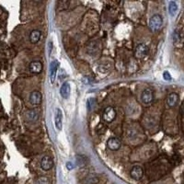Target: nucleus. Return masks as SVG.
Segmentation results:
<instances>
[{
	"label": "nucleus",
	"mask_w": 184,
	"mask_h": 184,
	"mask_svg": "<svg viewBox=\"0 0 184 184\" xmlns=\"http://www.w3.org/2000/svg\"><path fill=\"white\" fill-rule=\"evenodd\" d=\"M70 92H71V88L70 85H69L68 82H64L63 85L61 86L60 88V94L63 99H68L70 96Z\"/></svg>",
	"instance_id": "obj_12"
},
{
	"label": "nucleus",
	"mask_w": 184,
	"mask_h": 184,
	"mask_svg": "<svg viewBox=\"0 0 184 184\" xmlns=\"http://www.w3.org/2000/svg\"><path fill=\"white\" fill-rule=\"evenodd\" d=\"M163 78H164V79H166V80H170V79H171V77H170L169 73L167 72V71H165V72H164V74H163Z\"/></svg>",
	"instance_id": "obj_20"
},
{
	"label": "nucleus",
	"mask_w": 184,
	"mask_h": 184,
	"mask_svg": "<svg viewBox=\"0 0 184 184\" xmlns=\"http://www.w3.org/2000/svg\"><path fill=\"white\" fill-rule=\"evenodd\" d=\"M39 111H38L37 110H30L26 112V114H25V116H26V118L30 121V122H35V121L38 120V118H39Z\"/></svg>",
	"instance_id": "obj_14"
},
{
	"label": "nucleus",
	"mask_w": 184,
	"mask_h": 184,
	"mask_svg": "<svg viewBox=\"0 0 184 184\" xmlns=\"http://www.w3.org/2000/svg\"><path fill=\"white\" fill-rule=\"evenodd\" d=\"M35 184H50V180L47 177L42 176V177L38 178L35 181Z\"/></svg>",
	"instance_id": "obj_18"
},
{
	"label": "nucleus",
	"mask_w": 184,
	"mask_h": 184,
	"mask_svg": "<svg viewBox=\"0 0 184 184\" xmlns=\"http://www.w3.org/2000/svg\"><path fill=\"white\" fill-rule=\"evenodd\" d=\"M99 180V178L96 175L90 174V175L87 176L85 179H84L83 184H98Z\"/></svg>",
	"instance_id": "obj_16"
},
{
	"label": "nucleus",
	"mask_w": 184,
	"mask_h": 184,
	"mask_svg": "<svg viewBox=\"0 0 184 184\" xmlns=\"http://www.w3.org/2000/svg\"><path fill=\"white\" fill-rule=\"evenodd\" d=\"M163 25V18L160 15L156 14L154 16H152L149 20V28L153 30L157 31L158 30H160V28Z\"/></svg>",
	"instance_id": "obj_1"
},
{
	"label": "nucleus",
	"mask_w": 184,
	"mask_h": 184,
	"mask_svg": "<svg viewBox=\"0 0 184 184\" xmlns=\"http://www.w3.org/2000/svg\"><path fill=\"white\" fill-rule=\"evenodd\" d=\"M66 168H67L68 170H72L74 168V164L72 162H70V161L66 162Z\"/></svg>",
	"instance_id": "obj_21"
},
{
	"label": "nucleus",
	"mask_w": 184,
	"mask_h": 184,
	"mask_svg": "<svg viewBox=\"0 0 184 184\" xmlns=\"http://www.w3.org/2000/svg\"><path fill=\"white\" fill-rule=\"evenodd\" d=\"M178 11V5L174 1H170L168 4V12L171 16H175Z\"/></svg>",
	"instance_id": "obj_17"
},
{
	"label": "nucleus",
	"mask_w": 184,
	"mask_h": 184,
	"mask_svg": "<svg viewBox=\"0 0 184 184\" xmlns=\"http://www.w3.org/2000/svg\"><path fill=\"white\" fill-rule=\"evenodd\" d=\"M52 50H53V42H50L48 43V53L50 54L51 52H52Z\"/></svg>",
	"instance_id": "obj_22"
},
{
	"label": "nucleus",
	"mask_w": 184,
	"mask_h": 184,
	"mask_svg": "<svg viewBox=\"0 0 184 184\" xmlns=\"http://www.w3.org/2000/svg\"><path fill=\"white\" fill-rule=\"evenodd\" d=\"M41 34L42 33H41L40 30H33L30 32V42L33 43V44L37 43L38 42L40 41V39H41Z\"/></svg>",
	"instance_id": "obj_15"
},
{
	"label": "nucleus",
	"mask_w": 184,
	"mask_h": 184,
	"mask_svg": "<svg viewBox=\"0 0 184 184\" xmlns=\"http://www.w3.org/2000/svg\"><path fill=\"white\" fill-rule=\"evenodd\" d=\"M30 102L32 105H40L42 102V94L38 90H33L30 95Z\"/></svg>",
	"instance_id": "obj_11"
},
{
	"label": "nucleus",
	"mask_w": 184,
	"mask_h": 184,
	"mask_svg": "<svg viewBox=\"0 0 184 184\" xmlns=\"http://www.w3.org/2000/svg\"><path fill=\"white\" fill-rule=\"evenodd\" d=\"M154 99V91L151 88H145L141 94V100L144 105H150Z\"/></svg>",
	"instance_id": "obj_2"
},
{
	"label": "nucleus",
	"mask_w": 184,
	"mask_h": 184,
	"mask_svg": "<svg viewBox=\"0 0 184 184\" xmlns=\"http://www.w3.org/2000/svg\"><path fill=\"white\" fill-rule=\"evenodd\" d=\"M54 122H55V127L57 130L61 131L63 128V112L62 110L57 108L55 111V116H54Z\"/></svg>",
	"instance_id": "obj_10"
},
{
	"label": "nucleus",
	"mask_w": 184,
	"mask_h": 184,
	"mask_svg": "<svg viewBox=\"0 0 184 184\" xmlns=\"http://www.w3.org/2000/svg\"><path fill=\"white\" fill-rule=\"evenodd\" d=\"M94 105H95V99H92V98L88 99H87V110H88V111H91V110L93 109Z\"/></svg>",
	"instance_id": "obj_19"
},
{
	"label": "nucleus",
	"mask_w": 184,
	"mask_h": 184,
	"mask_svg": "<svg viewBox=\"0 0 184 184\" xmlns=\"http://www.w3.org/2000/svg\"><path fill=\"white\" fill-rule=\"evenodd\" d=\"M59 66V63L58 61L54 60L51 62L50 64V79H51V83H54L56 78V73H57V69Z\"/></svg>",
	"instance_id": "obj_7"
},
{
	"label": "nucleus",
	"mask_w": 184,
	"mask_h": 184,
	"mask_svg": "<svg viewBox=\"0 0 184 184\" xmlns=\"http://www.w3.org/2000/svg\"><path fill=\"white\" fill-rule=\"evenodd\" d=\"M148 51H149V48H148V46L147 45V44L140 43V44H138L136 49H135V57L137 59H143L147 55Z\"/></svg>",
	"instance_id": "obj_4"
},
{
	"label": "nucleus",
	"mask_w": 184,
	"mask_h": 184,
	"mask_svg": "<svg viewBox=\"0 0 184 184\" xmlns=\"http://www.w3.org/2000/svg\"><path fill=\"white\" fill-rule=\"evenodd\" d=\"M102 118H103V120L105 121V122H107V123L113 122V121L115 120V118H116V111L114 110L113 107H111V106L107 107L106 109L104 110V111H103Z\"/></svg>",
	"instance_id": "obj_3"
},
{
	"label": "nucleus",
	"mask_w": 184,
	"mask_h": 184,
	"mask_svg": "<svg viewBox=\"0 0 184 184\" xmlns=\"http://www.w3.org/2000/svg\"><path fill=\"white\" fill-rule=\"evenodd\" d=\"M179 101V95L175 92L170 93L167 98V104L168 107H174Z\"/></svg>",
	"instance_id": "obj_13"
},
{
	"label": "nucleus",
	"mask_w": 184,
	"mask_h": 184,
	"mask_svg": "<svg viewBox=\"0 0 184 184\" xmlns=\"http://www.w3.org/2000/svg\"><path fill=\"white\" fill-rule=\"evenodd\" d=\"M121 141L116 137H111L109 138V140L107 142V147L109 149L112 150V151H116L119 150L121 147Z\"/></svg>",
	"instance_id": "obj_9"
},
{
	"label": "nucleus",
	"mask_w": 184,
	"mask_h": 184,
	"mask_svg": "<svg viewBox=\"0 0 184 184\" xmlns=\"http://www.w3.org/2000/svg\"><path fill=\"white\" fill-rule=\"evenodd\" d=\"M54 167V160L49 156H44L41 160V168L43 170H50Z\"/></svg>",
	"instance_id": "obj_6"
},
{
	"label": "nucleus",
	"mask_w": 184,
	"mask_h": 184,
	"mask_svg": "<svg viewBox=\"0 0 184 184\" xmlns=\"http://www.w3.org/2000/svg\"><path fill=\"white\" fill-rule=\"evenodd\" d=\"M42 63L39 60H34L30 63L29 70L32 74H40L42 71Z\"/></svg>",
	"instance_id": "obj_5"
},
{
	"label": "nucleus",
	"mask_w": 184,
	"mask_h": 184,
	"mask_svg": "<svg viewBox=\"0 0 184 184\" xmlns=\"http://www.w3.org/2000/svg\"><path fill=\"white\" fill-rule=\"evenodd\" d=\"M144 175V169L140 166H134L131 169V176L134 180H139L142 179Z\"/></svg>",
	"instance_id": "obj_8"
}]
</instances>
